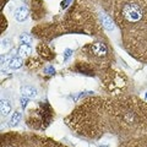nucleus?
Listing matches in <instances>:
<instances>
[{"label": "nucleus", "instance_id": "1", "mask_svg": "<svg viewBox=\"0 0 147 147\" xmlns=\"http://www.w3.org/2000/svg\"><path fill=\"white\" fill-rule=\"evenodd\" d=\"M103 26L99 21L98 6L86 0H76L58 22L38 25L32 28V34L49 42L53 38L66 33H84L94 38H103Z\"/></svg>", "mask_w": 147, "mask_h": 147}, {"label": "nucleus", "instance_id": "2", "mask_svg": "<svg viewBox=\"0 0 147 147\" xmlns=\"http://www.w3.org/2000/svg\"><path fill=\"white\" fill-rule=\"evenodd\" d=\"M109 134L118 139L147 132V102L135 94L105 97Z\"/></svg>", "mask_w": 147, "mask_h": 147}, {"label": "nucleus", "instance_id": "3", "mask_svg": "<svg viewBox=\"0 0 147 147\" xmlns=\"http://www.w3.org/2000/svg\"><path fill=\"white\" fill-rule=\"evenodd\" d=\"M64 121L76 135L87 140H99L109 134L105 97L84 99Z\"/></svg>", "mask_w": 147, "mask_h": 147}, {"label": "nucleus", "instance_id": "4", "mask_svg": "<svg viewBox=\"0 0 147 147\" xmlns=\"http://www.w3.org/2000/svg\"><path fill=\"white\" fill-rule=\"evenodd\" d=\"M93 3L113 18L121 32L147 25V0H94Z\"/></svg>", "mask_w": 147, "mask_h": 147}, {"label": "nucleus", "instance_id": "5", "mask_svg": "<svg viewBox=\"0 0 147 147\" xmlns=\"http://www.w3.org/2000/svg\"><path fill=\"white\" fill-rule=\"evenodd\" d=\"M80 55L84 58V61L88 63L99 74L110 69L115 61L114 50L110 47L107 37L96 38L93 42L84 45L80 50Z\"/></svg>", "mask_w": 147, "mask_h": 147}, {"label": "nucleus", "instance_id": "6", "mask_svg": "<svg viewBox=\"0 0 147 147\" xmlns=\"http://www.w3.org/2000/svg\"><path fill=\"white\" fill-rule=\"evenodd\" d=\"M121 47L135 60L147 64V25L123 31Z\"/></svg>", "mask_w": 147, "mask_h": 147}, {"label": "nucleus", "instance_id": "7", "mask_svg": "<svg viewBox=\"0 0 147 147\" xmlns=\"http://www.w3.org/2000/svg\"><path fill=\"white\" fill-rule=\"evenodd\" d=\"M100 82H102V90L109 94V97L126 94L129 81L126 75L121 71L114 70L113 67L107 69L100 72Z\"/></svg>", "mask_w": 147, "mask_h": 147}, {"label": "nucleus", "instance_id": "8", "mask_svg": "<svg viewBox=\"0 0 147 147\" xmlns=\"http://www.w3.org/2000/svg\"><path fill=\"white\" fill-rule=\"evenodd\" d=\"M1 147H44L36 134L5 132L1 135Z\"/></svg>", "mask_w": 147, "mask_h": 147}, {"label": "nucleus", "instance_id": "9", "mask_svg": "<svg viewBox=\"0 0 147 147\" xmlns=\"http://www.w3.org/2000/svg\"><path fill=\"white\" fill-rule=\"evenodd\" d=\"M30 115L37 118H27L28 126L34 129V130H40V129H45L49 125V123L53 118V110L48 104H40L37 109L31 110Z\"/></svg>", "mask_w": 147, "mask_h": 147}, {"label": "nucleus", "instance_id": "10", "mask_svg": "<svg viewBox=\"0 0 147 147\" xmlns=\"http://www.w3.org/2000/svg\"><path fill=\"white\" fill-rule=\"evenodd\" d=\"M118 140V147H147V132Z\"/></svg>", "mask_w": 147, "mask_h": 147}, {"label": "nucleus", "instance_id": "11", "mask_svg": "<svg viewBox=\"0 0 147 147\" xmlns=\"http://www.w3.org/2000/svg\"><path fill=\"white\" fill-rule=\"evenodd\" d=\"M32 6H31V10H32V18L34 21H39L45 16L47 13V7H45V4L40 0H32Z\"/></svg>", "mask_w": 147, "mask_h": 147}, {"label": "nucleus", "instance_id": "12", "mask_svg": "<svg viewBox=\"0 0 147 147\" xmlns=\"http://www.w3.org/2000/svg\"><path fill=\"white\" fill-rule=\"evenodd\" d=\"M37 53H38L40 57L44 58V60H52L55 57V54L52 52V49L48 47V44L45 43H40L38 47H37Z\"/></svg>", "mask_w": 147, "mask_h": 147}, {"label": "nucleus", "instance_id": "13", "mask_svg": "<svg viewBox=\"0 0 147 147\" xmlns=\"http://www.w3.org/2000/svg\"><path fill=\"white\" fill-rule=\"evenodd\" d=\"M27 17H28V9H27L25 5L18 6L16 10H15V18H16L18 22L26 21Z\"/></svg>", "mask_w": 147, "mask_h": 147}, {"label": "nucleus", "instance_id": "14", "mask_svg": "<svg viewBox=\"0 0 147 147\" xmlns=\"http://www.w3.org/2000/svg\"><path fill=\"white\" fill-rule=\"evenodd\" d=\"M40 141H42V144H43L44 147H67V146H65V145L60 144V142L49 139V137H43V136H40Z\"/></svg>", "mask_w": 147, "mask_h": 147}, {"label": "nucleus", "instance_id": "15", "mask_svg": "<svg viewBox=\"0 0 147 147\" xmlns=\"http://www.w3.org/2000/svg\"><path fill=\"white\" fill-rule=\"evenodd\" d=\"M22 94H24V97H26V98H36L37 97V90L33 88V87H31V86H27L22 90Z\"/></svg>", "mask_w": 147, "mask_h": 147}, {"label": "nucleus", "instance_id": "16", "mask_svg": "<svg viewBox=\"0 0 147 147\" xmlns=\"http://www.w3.org/2000/svg\"><path fill=\"white\" fill-rule=\"evenodd\" d=\"M32 53V48L30 44H21L20 48H18V54L21 57H30V54Z\"/></svg>", "mask_w": 147, "mask_h": 147}, {"label": "nucleus", "instance_id": "17", "mask_svg": "<svg viewBox=\"0 0 147 147\" xmlns=\"http://www.w3.org/2000/svg\"><path fill=\"white\" fill-rule=\"evenodd\" d=\"M11 112V104L6 99H1V115L7 117L9 113Z\"/></svg>", "mask_w": 147, "mask_h": 147}, {"label": "nucleus", "instance_id": "18", "mask_svg": "<svg viewBox=\"0 0 147 147\" xmlns=\"http://www.w3.org/2000/svg\"><path fill=\"white\" fill-rule=\"evenodd\" d=\"M22 64H24V61H22V59L20 57H15L12 58L10 60V64H9V66H10L12 70H16V69H20L22 66Z\"/></svg>", "mask_w": 147, "mask_h": 147}, {"label": "nucleus", "instance_id": "19", "mask_svg": "<svg viewBox=\"0 0 147 147\" xmlns=\"http://www.w3.org/2000/svg\"><path fill=\"white\" fill-rule=\"evenodd\" d=\"M20 119H21V114L18 112H15L12 114V117L10 119V125L11 126H16L18 123H20Z\"/></svg>", "mask_w": 147, "mask_h": 147}, {"label": "nucleus", "instance_id": "20", "mask_svg": "<svg viewBox=\"0 0 147 147\" xmlns=\"http://www.w3.org/2000/svg\"><path fill=\"white\" fill-rule=\"evenodd\" d=\"M20 39H21V44H28L31 42V38L28 36H27V33H22L21 37H20Z\"/></svg>", "mask_w": 147, "mask_h": 147}, {"label": "nucleus", "instance_id": "21", "mask_svg": "<svg viewBox=\"0 0 147 147\" xmlns=\"http://www.w3.org/2000/svg\"><path fill=\"white\" fill-rule=\"evenodd\" d=\"M11 42H10V39H7V38H5V39H3L1 40V48L3 49H9V48H10L11 47V44H10Z\"/></svg>", "mask_w": 147, "mask_h": 147}, {"label": "nucleus", "instance_id": "22", "mask_svg": "<svg viewBox=\"0 0 147 147\" xmlns=\"http://www.w3.org/2000/svg\"><path fill=\"white\" fill-rule=\"evenodd\" d=\"M27 99H28V98H26V97L21 99V102H22V103H21V105H22V108H25V107H26V105H27Z\"/></svg>", "mask_w": 147, "mask_h": 147}, {"label": "nucleus", "instance_id": "23", "mask_svg": "<svg viewBox=\"0 0 147 147\" xmlns=\"http://www.w3.org/2000/svg\"><path fill=\"white\" fill-rule=\"evenodd\" d=\"M6 1H7V0H1V5L4 6V5H5V3H6Z\"/></svg>", "mask_w": 147, "mask_h": 147}, {"label": "nucleus", "instance_id": "24", "mask_svg": "<svg viewBox=\"0 0 147 147\" xmlns=\"http://www.w3.org/2000/svg\"><path fill=\"white\" fill-rule=\"evenodd\" d=\"M98 147H109L108 145H100V146H98Z\"/></svg>", "mask_w": 147, "mask_h": 147}]
</instances>
